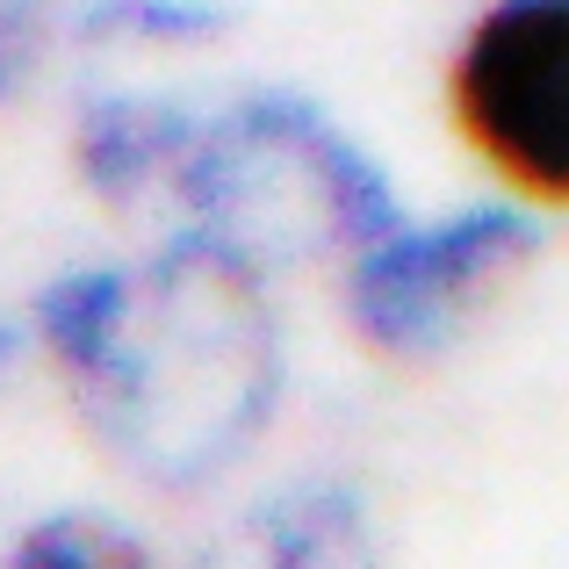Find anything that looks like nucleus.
<instances>
[{
  "instance_id": "f257e3e1",
  "label": "nucleus",
  "mask_w": 569,
  "mask_h": 569,
  "mask_svg": "<svg viewBox=\"0 0 569 569\" xmlns=\"http://www.w3.org/2000/svg\"><path fill=\"white\" fill-rule=\"evenodd\" d=\"M260 267L181 231L144 267H72L37 296V332L87 426L159 490H202L267 432L281 332Z\"/></svg>"
},
{
  "instance_id": "20e7f679",
  "label": "nucleus",
  "mask_w": 569,
  "mask_h": 569,
  "mask_svg": "<svg viewBox=\"0 0 569 569\" xmlns=\"http://www.w3.org/2000/svg\"><path fill=\"white\" fill-rule=\"evenodd\" d=\"M533 252V223L519 209H461L440 223H389L353 252L347 318L382 353H440L469 303Z\"/></svg>"
},
{
  "instance_id": "f03ea898",
  "label": "nucleus",
  "mask_w": 569,
  "mask_h": 569,
  "mask_svg": "<svg viewBox=\"0 0 569 569\" xmlns=\"http://www.w3.org/2000/svg\"><path fill=\"white\" fill-rule=\"evenodd\" d=\"M188 231L217 238L246 267H310L325 252H361L397 217L382 167L296 94H246L194 130L173 173Z\"/></svg>"
},
{
  "instance_id": "6e6552de",
  "label": "nucleus",
  "mask_w": 569,
  "mask_h": 569,
  "mask_svg": "<svg viewBox=\"0 0 569 569\" xmlns=\"http://www.w3.org/2000/svg\"><path fill=\"white\" fill-rule=\"evenodd\" d=\"M144 541L109 512H51L22 533L14 562H37V569H109V562H138Z\"/></svg>"
},
{
  "instance_id": "7ed1b4c3",
  "label": "nucleus",
  "mask_w": 569,
  "mask_h": 569,
  "mask_svg": "<svg viewBox=\"0 0 569 569\" xmlns=\"http://www.w3.org/2000/svg\"><path fill=\"white\" fill-rule=\"evenodd\" d=\"M455 116L512 188L569 202V0H498L455 58Z\"/></svg>"
},
{
  "instance_id": "423d86ee",
  "label": "nucleus",
  "mask_w": 569,
  "mask_h": 569,
  "mask_svg": "<svg viewBox=\"0 0 569 569\" xmlns=\"http://www.w3.org/2000/svg\"><path fill=\"white\" fill-rule=\"evenodd\" d=\"M260 541L274 562H325V556H347L353 533H361V498L332 476H303V483L274 490L260 505Z\"/></svg>"
},
{
  "instance_id": "1a4fd4ad",
  "label": "nucleus",
  "mask_w": 569,
  "mask_h": 569,
  "mask_svg": "<svg viewBox=\"0 0 569 569\" xmlns=\"http://www.w3.org/2000/svg\"><path fill=\"white\" fill-rule=\"evenodd\" d=\"M51 37H58V0H0V101L37 80Z\"/></svg>"
},
{
  "instance_id": "0eeeda50",
  "label": "nucleus",
  "mask_w": 569,
  "mask_h": 569,
  "mask_svg": "<svg viewBox=\"0 0 569 569\" xmlns=\"http://www.w3.org/2000/svg\"><path fill=\"white\" fill-rule=\"evenodd\" d=\"M87 43H130V51H202L231 29L223 0H87L72 14Z\"/></svg>"
},
{
  "instance_id": "9d476101",
  "label": "nucleus",
  "mask_w": 569,
  "mask_h": 569,
  "mask_svg": "<svg viewBox=\"0 0 569 569\" xmlns=\"http://www.w3.org/2000/svg\"><path fill=\"white\" fill-rule=\"evenodd\" d=\"M14 353H22V332H14V318L0 310V382L14 376Z\"/></svg>"
},
{
  "instance_id": "39448f33",
  "label": "nucleus",
  "mask_w": 569,
  "mask_h": 569,
  "mask_svg": "<svg viewBox=\"0 0 569 569\" xmlns=\"http://www.w3.org/2000/svg\"><path fill=\"white\" fill-rule=\"evenodd\" d=\"M194 116L167 94H87L80 123H72V159H80L87 188L101 202L130 209L144 194H173V173H181L188 144H194Z\"/></svg>"
}]
</instances>
